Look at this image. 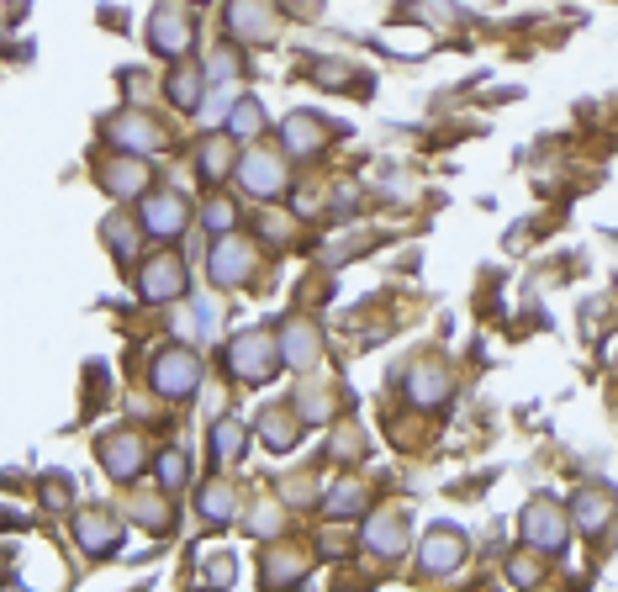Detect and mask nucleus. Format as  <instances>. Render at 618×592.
I'll use <instances>...</instances> for the list:
<instances>
[{
	"mask_svg": "<svg viewBox=\"0 0 618 592\" xmlns=\"http://www.w3.org/2000/svg\"><path fill=\"white\" fill-rule=\"evenodd\" d=\"M196 381H201V365H196V355H185V349H170V355L154 365V386L164 397H191Z\"/></svg>",
	"mask_w": 618,
	"mask_h": 592,
	"instance_id": "f257e3e1",
	"label": "nucleus"
},
{
	"mask_svg": "<svg viewBox=\"0 0 618 592\" xmlns=\"http://www.w3.org/2000/svg\"><path fill=\"white\" fill-rule=\"evenodd\" d=\"M243 185L259 196H280L286 191V164H280L275 154H249L243 159Z\"/></svg>",
	"mask_w": 618,
	"mask_h": 592,
	"instance_id": "f03ea898",
	"label": "nucleus"
},
{
	"mask_svg": "<svg viewBox=\"0 0 618 592\" xmlns=\"http://www.w3.org/2000/svg\"><path fill=\"white\" fill-rule=\"evenodd\" d=\"M275 360V344L265 339V333H243V339L233 344V370L238 376H265Z\"/></svg>",
	"mask_w": 618,
	"mask_h": 592,
	"instance_id": "7ed1b4c3",
	"label": "nucleus"
},
{
	"mask_svg": "<svg viewBox=\"0 0 618 592\" xmlns=\"http://www.w3.org/2000/svg\"><path fill=\"white\" fill-rule=\"evenodd\" d=\"M154 48H159V53L191 48V22H185L175 6H159V11H154Z\"/></svg>",
	"mask_w": 618,
	"mask_h": 592,
	"instance_id": "20e7f679",
	"label": "nucleus"
},
{
	"mask_svg": "<svg viewBox=\"0 0 618 592\" xmlns=\"http://www.w3.org/2000/svg\"><path fill=\"white\" fill-rule=\"evenodd\" d=\"M249 270H254V249H249V244H217V254H212V275H217L222 286H238Z\"/></svg>",
	"mask_w": 618,
	"mask_h": 592,
	"instance_id": "39448f33",
	"label": "nucleus"
},
{
	"mask_svg": "<svg viewBox=\"0 0 618 592\" xmlns=\"http://www.w3.org/2000/svg\"><path fill=\"white\" fill-rule=\"evenodd\" d=\"M143 222H148L154 233L170 238V233L185 228V201H180V196H154V201H143Z\"/></svg>",
	"mask_w": 618,
	"mask_h": 592,
	"instance_id": "423d86ee",
	"label": "nucleus"
},
{
	"mask_svg": "<svg viewBox=\"0 0 618 592\" xmlns=\"http://www.w3.org/2000/svg\"><path fill=\"white\" fill-rule=\"evenodd\" d=\"M117 143H127V148H159V127L148 122V117H117L106 127Z\"/></svg>",
	"mask_w": 618,
	"mask_h": 592,
	"instance_id": "0eeeda50",
	"label": "nucleus"
},
{
	"mask_svg": "<svg viewBox=\"0 0 618 592\" xmlns=\"http://www.w3.org/2000/svg\"><path fill=\"white\" fill-rule=\"evenodd\" d=\"M460 534L455 529H444V534H428V550H423V566L428 571H449V566H460Z\"/></svg>",
	"mask_w": 618,
	"mask_h": 592,
	"instance_id": "6e6552de",
	"label": "nucleus"
},
{
	"mask_svg": "<svg viewBox=\"0 0 618 592\" xmlns=\"http://www.w3.org/2000/svg\"><path fill=\"white\" fill-rule=\"evenodd\" d=\"M180 281H185L180 259H159V265H148V275H143V291L154 296V302H164V296H175V291H180Z\"/></svg>",
	"mask_w": 618,
	"mask_h": 592,
	"instance_id": "1a4fd4ad",
	"label": "nucleus"
},
{
	"mask_svg": "<svg viewBox=\"0 0 618 592\" xmlns=\"http://www.w3.org/2000/svg\"><path fill=\"white\" fill-rule=\"evenodd\" d=\"M523 529H529V534H534V540L545 545V550H555V545H560V518H555V508H550V503H534V508H529V518H523Z\"/></svg>",
	"mask_w": 618,
	"mask_h": 592,
	"instance_id": "9d476101",
	"label": "nucleus"
},
{
	"mask_svg": "<svg viewBox=\"0 0 618 592\" xmlns=\"http://www.w3.org/2000/svg\"><path fill=\"white\" fill-rule=\"evenodd\" d=\"M106 460H111V476L127 481V476L138 471V466H133V460H138V444L127 439V434H122V439H106Z\"/></svg>",
	"mask_w": 618,
	"mask_h": 592,
	"instance_id": "9b49d317",
	"label": "nucleus"
},
{
	"mask_svg": "<svg viewBox=\"0 0 618 592\" xmlns=\"http://www.w3.org/2000/svg\"><path fill=\"white\" fill-rule=\"evenodd\" d=\"M370 545L381 555H397L402 550V518H376V524H370Z\"/></svg>",
	"mask_w": 618,
	"mask_h": 592,
	"instance_id": "f8f14e48",
	"label": "nucleus"
},
{
	"mask_svg": "<svg viewBox=\"0 0 618 592\" xmlns=\"http://www.w3.org/2000/svg\"><path fill=\"white\" fill-rule=\"evenodd\" d=\"M170 96H175L185 111H196V106H201V74H196V69H180L175 80H170Z\"/></svg>",
	"mask_w": 618,
	"mask_h": 592,
	"instance_id": "ddd939ff",
	"label": "nucleus"
},
{
	"mask_svg": "<svg viewBox=\"0 0 618 592\" xmlns=\"http://www.w3.org/2000/svg\"><path fill=\"white\" fill-rule=\"evenodd\" d=\"M228 133H238V138H249V133H259V106L254 101H243L233 117H228Z\"/></svg>",
	"mask_w": 618,
	"mask_h": 592,
	"instance_id": "4468645a",
	"label": "nucleus"
},
{
	"mask_svg": "<svg viewBox=\"0 0 618 592\" xmlns=\"http://www.w3.org/2000/svg\"><path fill=\"white\" fill-rule=\"evenodd\" d=\"M449 392V386H444V370H439V376H434V370H418V386H412V397H418V402H434V397H444Z\"/></svg>",
	"mask_w": 618,
	"mask_h": 592,
	"instance_id": "2eb2a0df",
	"label": "nucleus"
},
{
	"mask_svg": "<svg viewBox=\"0 0 618 592\" xmlns=\"http://www.w3.org/2000/svg\"><path fill=\"white\" fill-rule=\"evenodd\" d=\"M80 534H85V545L101 555V545H111L117 534H111V524H101V518H80Z\"/></svg>",
	"mask_w": 618,
	"mask_h": 592,
	"instance_id": "dca6fc26",
	"label": "nucleus"
},
{
	"mask_svg": "<svg viewBox=\"0 0 618 592\" xmlns=\"http://www.w3.org/2000/svg\"><path fill=\"white\" fill-rule=\"evenodd\" d=\"M212 444H217V460H238V450H243V434L233 429V423H222Z\"/></svg>",
	"mask_w": 618,
	"mask_h": 592,
	"instance_id": "f3484780",
	"label": "nucleus"
},
{
	"mask_svg": "<svg viewBox=\"0 0 618 592\" xmlns=\"http://www.w3.org/2000/svg\"><path fill=\"white\" fill-rule=\"evenodd\" d=\"M159 476H164V487H180V481L191 476V460H185L180 450H170V455H164V471H159Z\"/></svg>",
	"mask_w": 618,
	"mask_h": 592,
	"instance_id": "a211bd4d",
	"label": "nucleus"
},
{
	"mask_svg": "<svg viewBox=\"0 0 618 592\" xmlns=\"http://www.w3.org/2000/svg\"><path fill=\"white\" fill-rule=\"evenodd\" d=\"M201 508H206V518H228V513H233V497L222 492V487H212V492L201 497Z\"/></svg>",
	"mask_w": 618,
	"mask_h": 592,
	"instance_id": "6ab92c4d",
	"label": "nucleus"
},
{
	"mask_svg": "<svg viewBox=\"0 0 618 592\" xmlns=\"http://www.w3.org/2000/svg\"><path fill=\"white\" fill-rule=\"evenodd\" d=\"M576 508H582V524H587V529H597V524H603V497H592V492H587Z\"/></svg>",
	"mask_w": 618,
	"mask_h": 592,
	"instance_id": "aec40b11",
	"label": "nucleus"
},
{
	"mask_svg": "<svg viewBox=\"0 0 618 592\" xmlns=\"http://www.w3.org/2000/svg\"><path fill=\"white\" fill-rule=\"evenodd\" d=\"M206 222H212V228H233V207L228 201H212V207H206Z\"/></svg>",
	"mask_w": 618,
	"mask_h": 592,
	"instance_id": "412c9836",
	"label": "nucleus"
}]
</instances>
